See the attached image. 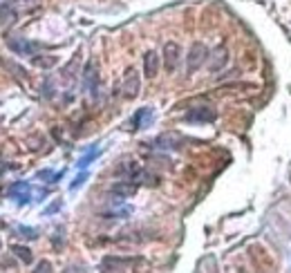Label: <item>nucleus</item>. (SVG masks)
Segmentation results:
<instances>
[{
    "label": "nucleus",
    "instance_id": "nucleus-1",
    "mask_svg": "<svg viewBox=\"0 0 291 273\" xmlns=\"http://www.w3.org/2000/svg\"><path fill=\"white\" fill-rule=\"evenodd\" d=\"M5 43H7V47L12 49L14 54H20V56H36V51L40 49L38 43H32L29 38L16 36V34H7L5 36Z\"/></svg>",
    "mask_w": 291,
    "mask_h": 273
},
{
    "label": "nucleus",
    "instance_id": "nucleus-2",
    "mask_svg": "<svg viewBox=\"0 0 291 273\" xmlns=\"http://www.w3.org/2000/svg\"><path fill=\"white\" fill-rule=\"evenodd\" d=\"M204 61H209V47L204 43H193L188 49V59H186V72L195 74L204 65Z\"/></svg>",
    "mask_w": 291,
    "mask_h": 273
},
{
    "label": "nucleus",
    "instance_id": "nucleus-3",
    "mask_svg": "<svg viewBox=\"0 0 291 273\" xmlns=\"http://www.w3.org/2000/svg\"><path fill=\"white\" fill-rule=\"evenodd\" d=\"M141 90V79H139V72L134 68H128L126 74H123V81H121V92L126 99H134Z\"/></svg>",
    "mask_w": 291,
    "mask_h": 273
},
{
    "label": "nucleus",
    "instance_id": "nucleus-4",
    "mask_svg": "<svg viewBox=\"0 0 291 273\" xmlns=\"http://www.w3.org/2000/svg\"><path fill=\"white\" fill-rule=\"evenodd\" d=\"M186 121H193V123H211L217 119V112L209 105H200V107H193L184 115Z\"/></svg>",
    "mask_w": 291,
    "mask_h": 273
},
{
    "label": "nucleus",
    "instance_id": "nucleus-5",
    "mask_svg": "<svg viewBox=\"0 0 291 273\" xmlns=\"http://www.w3.org/2000/svg\"><path fill=\"white\" fill-rule=\"evenodd\" d=\"M228 63V49L224 45H217L213 51H209V70L211 72H220L222 68H226Z\"/></svg>",
    "mask_w": 291,
    "mask_h": 273
},
{
    "label": "nucleus",
    "instance_id": "nucleus-6",
    "mask_svg": "<svg viewBox=\"0 0 291 273\" xmlns=\"http://www.w3.org/2000/svg\"><path fill=\"white\" fill-rule=\"evenodd\" d=\"M179 54H181V49L177 43L164 45V68L168 72H175V68H177V63H179Z\"/></svg>",
    "mask_w": 291,
    "mask_h": 273
},
{
    "label": "nucleus",
    "instance_id": "nucleus-7",
    "mask_svg": "<svg viewBox=\"0 0 291 273\" xmlns=\"http://www.w3.org/2000/svg\"><path fill=\"white\" fill-rule=\"evenodd\" d=\"M7 193L12 195V197H16L18 204H27L29 199H32V186H29L27 182H16V184H12V186L7 188Z\"/></svg>",
    "mask_w": 291,
    "mask_h": 273
},
{
    "label": "nucleus",
    "instance_id": "nucleus-8",
    "mask_svg": "<svg viewBox=\"0 0 291 273\" xmlns=\"http://www.w3.org/2000/svg\"><path fill=\"white\" fill-rule=\"evenodd\" d=\"M83 83H85V87L92 92V96H96L99 76H96V65H94V61H90V63L85 65V70H83Z\"/></svg>",
    "mask_w": 291,
    "mask_h": 273
},
{
    "label": "nucleus",
    "instance_id": "nucleus-9",
    "mask_svg": "<svg viewBox=\"0 0 291 273\" xmlns=\"http://www.w3.org/2000/svg\"><path fill=\"white\" fill-rule=\"evenodd\" d=\"M143 72H146V76H148V79H155V76H157V72H159V54L155 49L146 51V56H143Z\"/></svg>",
    "mask_w": 291,
    "mask_h": 273
},
{
    "label": "nucleus",
    "instance_id": "nucleus-10",
    "mask_svg": "<svg viewBox=\"0 0 291 273\" xmlns=\"http://www.w3.org/2000/svg\"><path fill=\"white\" fill-rule=\"evenodd\" d=\"M110 193L114 195V197H119V199H123V197H132L134 193H137V184L134 182H119V184H114Z\"/></svg>",
    "mask_w": 291,
    "mask_h": 273
},
{
    "label": "nucleus",
    "instance_id": "nucleus-11",
    "mask_svg": "<svg viewBox=\"0 0 291 273\" xmlns=\"http://www.w3.org/2000/svg\"><path fill=\"white\" fill-rule=\"evenodd\" d=\"M18 18L16 9L12 7V3H3L0 0V25H14Z\"/></svg>",
    "mask_w": 291,
    "mask_h": 273
},
{
    "label": "nucleus",
    "instance_id": "nucleus-12",
    "mask_svg": "<svg viewBox=\"0 0 291 273\" xmlns=\"http://www.w3.org/2000/svg\"><path fill=\"white\" fill-rule=\"evenodd\" d=\"M150 119H153V107H141V110L132 117V123H130V126H132V130H137V128H143Z\"/></svg>",
    "mask_w": 291,
    "mask_h": 273
},
{
    "label": "nucleus",
    "instance_id": "nucleus-13",
    "mask_svg": "<svg viewBox=\"0 0 291 273\" xmlns=\"http://www.w3.org/2000/svg\"><path fill=\"white\" fill-rule=\"evenodd\" d=\"M179 143H181V139L170 132V135H162V137H159L157 141H155V146H157V148H179Z\"/></svg>",
    "mask_w": 291,
    "mask_h": 273
},
{
    "label": "nucleus",
    "instance_id": "nucleus-14",
    "mask_svg": "<svg viewBox=\"0 0 291 273\" xmlns=\"http://www.w3.org/2000/svg\"><path fill=\"white\" fill-rule=\"evenodd\" d=\"M12 253H16V257L20 262H25V264H32V260H34V255H32V251L27 249V246H20V244H14L12 246Z\"/></svg>",
    "mask_w": 291,
    "mask_h": 273
},
{
    "label": "nucleus",
    "instance_id": "nucleus-15",
    "mask_svg": "<svg viewBox=\"0 0 291 273\" xmlns=\"http://www.w3.org/2000/svg\"><path fill=\"white\" fill-rule=\"evenodd\" d=\"M32 63L36 65V68L50 70V68H54V65L59 63V59H56V56H32Z\"/></svg>",
    "mask_w": 291,
    "mask_h": 273
},
{
    "label": "nucleus",
    "instance_id": "nucleus-16",
    "mask_svg": "<svg viewBox=\"0 0 291 273\" xmlns=\"http://www.w3.org/2000/svg\"><path fill=\"white\" fill-rule=\"evenodd\" d=\"M96 157H99V148L94 146V148H90V150H87L85 154H83V157L79 159V163H76V166H79L81 171H83V168H87V166H90V161H94Z\"/></svg>",
    "mask_w": 291,
    "mask_h": 273
},
{
    "label": "nucleus",
    "instance_id": "nucleus-17",
    "mask_svg": "<svg viewBox=\"0 0 291 273\" xmlns=\"http://www.w3.org/2000/svg\"><path fill=\"white\" fill-rule=\"evenodd\" d=\"M16 231L23 235V238H27V240H36V238H38V231L29 229V226H16Z\"/></svg>",
    "mask_w": 291,
    "mask_h": 273
},
{
    "label": "nucleus",
    "instance_id": "nucleus-18",
    "mask_svg": "<svg viewBox=\"0 0 291 273\" xmlns=\"http://www.w3.org/2000/svg\"><path fill=\"white\" fill-rule=\"evenodd\" d=\"M0 65H3V68H7V70H12V72H16V76H25V74H27L23 68H18L16 63H12V61H3V59H0Z\"/></svg>",
    "mask_w": 291,
    "mask_h": 273
},
{
    "label": "nucleus",
    "instance_id": "nucleus-19",
    "mask_svg": "<svg viewBox=\"0 0 291 273\" xmlns=\"http://www.w3.org/2000/svg\"><path fill=\"white\" fill-rule=\"evenodd\" d=\"M130 213H132V208L123 206V208H117V210H110V213H106V217H128Z\"/></svg>",
    "mask_w": 291,
    "mask_h": 273
},
{
    "label": "nucleus",
    "instance_id": "nucleus-20",
    "mask_svg": "<svg viewBox=\"0 0 291 273\" xmlns=\"http://www.w3.org/2000/svg\"><path fill=\"white\" fill-rule=\"evenodd\" d=\"M85 179H87V173L83 171L81 175H76V179H74V182L70 184V188H72V190H76V188H79V186H83V184H85Z\"/></svg>",
    "mask_w": 291,
    "mask_h": 273
},
{
    "label": "nucleus",
    "instance_id": "nucleus-21",
    "mask_svg": "<svg viewBox=\"0 0 291 273\" xmlns=\"http://www.w3.org/2000/svg\"><path fill=\"white\" fill-rule=\"evenodd\" d=\"M34 273H52V264H50L47 260L38 262V264H36V269H34Z\"/></svg>",
    "mask_w": 291,
    "mask_h": 273
},
{
    "label": "nucleus",
    "instance_id": "nucleus-22",
    "mask_svg": "<svg viewBox=\"0 0 291 273\" xmlns=\"http://www.w3.org/2000/svg\"><path fill=\"white\" fill-rule=\"evenodd\" d=\"M61 208V202H54L50 206V208H45V215H50V213H54V210H59Z\"/></svg>",
    "mask_w": 291,
    "mask_h": 273
},
{
    "label": "nucleus",
    "instance_id": "nucleus-23",
    "mask_svg": "<svg viewBox=\"0 0 291 273\" xmlns=\"http://www.w3.org/2000/svg\"><path fill=\"white\" fill-rule=\"evenodd\" d=\"M3 3H14V0H3Z\"/></svg>",
    "mask_w": 291,
    "mask_h": 273
}]
</instances>
